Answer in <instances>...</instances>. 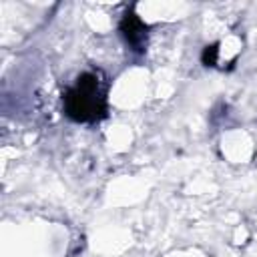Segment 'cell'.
<instances>
[{
    "mask_svg": "<svg viewBox=\"0 0 257 257\" xmlns=\"http://www.w3.org/2000/svg\"><path fill=\"white\" fill-rule=\"evenodd\" d=\"M217 54H219V44H211L203 50V64L215 66L217 64Z\"/></svg>",
    "mask_w": 257,
    "mask_h": 257,
    "instance_id": "3957f363",
    "label": "cell"
},
{
    "mask_svg": "<svg viewBox=\"0 0 257 257\" xmlns=\"http://www.w3.org/2000/svg\"><path fill=\"white\" fill-rule=\"evenodd\" d=\"M106 82L98 70L82 72L64 94V112L76 122H96L106 116Z\"/></svg>",
    "mask_w": 257,
    "mask_h": 257,
    "instance_id": "6da1fadb",
    "label": "cell"
},
{
    "mask_svg": "<svg viewBox=\"0 0 257 257\" xmlns=\"http://www.w3.org/2000/svg\"><path fill=\"white\" fill-rule=\"evenodd\" d=\"M120 32L126 40V44L135 50V52H143L147 46V36H149V26L133 12L126 10L122 20H120Z\"/></svg>",
    "mask_w": 257,
    "mask_h": 257,
    "instance_id": "7a4b0ae2",
    "label": "cell"
}]
</instances>
